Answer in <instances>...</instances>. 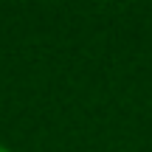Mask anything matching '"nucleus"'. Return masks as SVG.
<instances>
[{
  "label": "nucleus",
  "mask_w": 152,
  "mask_h": 152,
  "mask_svg": "<svg viewBox=\"0 0 152 152\" xmlns=\"http://www.w3.org/2000/svg\"><path fill=\"white\" fill-rule=\"evenodd\" d=\"M0 152H14V149H9V147H3V144H0Z\"/></svg>",
  "instance_id": "f257e3e1"
}]
</instances>
